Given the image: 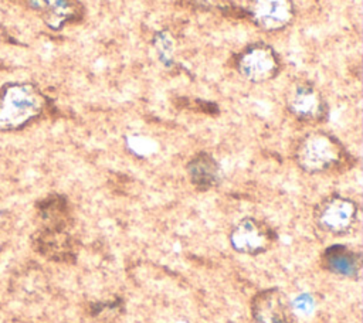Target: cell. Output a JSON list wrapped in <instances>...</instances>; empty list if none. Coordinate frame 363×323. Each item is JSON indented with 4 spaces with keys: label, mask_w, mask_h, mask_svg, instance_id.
I'll list each match as a JSON object with an SVG mask.
<instances>
[{
    "label": "cell",
    "mask_w": 363,
    "mask_h": 323,
    "mask_svg": "<svg viewBox=\"0 0 363 323\" xmlns=\"http://www.w3.org/2000/svg\"><path fill=\"white\" fill-rule=\"evenodd\" d=\"M346 159L343 144L330 133L312 132L298 144L295 160L298 166L311 174L325 173L339 167Z\"/></svg>",
    "instance_id": "obj_1"
},
{
    "label": "cell",
    "mask_w": 363,
    "mask_h": 323,
    "mask_svg": "<svg viewBox=\"0 0 363 323\" xmlns=\"http://www.w3.org/2000/svg\"><path fill=\"white\" fill-rule=\"evenodd\" d=\"M44 102L43 94L31 84L7 85L0 94V128H21L41 113Z\"/></svg>",
    "instance_id": "obj_2"
},
{
    "label": "cell",
    "mask_w": 363,
    "mask_h": 323,
    "mask_svg": "<svg viewBox=\"0 0 363 323\" xmlns=\"http://www.w3.org/2000/svg\"><path fill=\"white\" fill-rule=\"evenodd\" d=\"M279 69L281 61L278 54L265 42H254L245 47L237 57L238 74L252 84H264L274 79Z\"/></svg>",
    "instance_id": "obj_3"
},
{
    "label": "cell",
    "mask_w": 363,
    "mask_h": 323,
    "mask_svg": "<svg viewBox=\"0 0 363 323\" xmlns=\"http://www.w3.org/2000/svg\"><path fill=\"white\" fill-rule=\"evenodd\" d=\"M288 110L302 122H323L329 115V106L322 92L308 81L294 82L286 94Z\"/></svg>",
    "instance_id": "obj_4"
},
{
    "label": "cell",
    "mask_w": 363,
    "mask_h": 323,
    "mask_svg": "<svg viewBox=\"0 0 363 323\" xmlns=\"http://www.w3.org/2000/svg\"><path fill=\"white\" fill-rule=\"evenodd\" d=\"M357 204L347 197L333 194L323 198L315 208V221L326 232L345 234L357 220Z\"/></svg>",
    "instance_id": "obj_5"
},
{
    "label": "cell",
    "mask_w": 363,
    "mask_h": 323,
    "mask_svg": "<svg viewBox=\"0 0 363 323\" xmlns=\"http://www.w3.org/2000/svg\"><path fill=\"white\" fill-rule=\"evenodd\" d=\"M277 239L274 230L252 217L242 218L231 231L230 241L237 252L258 255L268 251Z\"/></svg>",
    "instance_id": "obj_6"
},
{
    "label": "cell",
    "mask_w": 363,
    "mask_h": 323,
    "mask_svg": "<svg viewBox=\"0 0 363 323\" xmlns=\"http://www.w3.org/2000/svg\"><path fill=\"white\" fill-rule=\"evenodd\" d=\"M248 11L252 21L265 31L288 27L295 16L291 0H250Z\"/></svg>",
    "instance_id": "obj_7"
},
{
    "label": "cell",
    "mask_w": 363,
    "mask_h": 323,
    "mask_svg": "<svg viewBox=\"0 0 363 323\" xmlns=\"http://www.w3.org/2000/svg\"><path fill=\"white\" fill-rule=\"evenodd\" d=\"M251 312L258 323H289L292 307L282 290L269 288L252 298Z\"/></svg>",
    "instance_id": "obj_8"
},
{
    "label": "cell",
    "mask_w": 363,
    "mask_h": 323,
    "mask_svg": "<svg viewBox=\"0 0 363 323\" xmlns=\"http://www.w3.org/2000/svg\"><path fill=\"white\" fill-rule=\"evenodd\" d=\"M323 265L330 272L347 276V278H357L362 266V259L357 252L347 248L346 245L335 244L326 248L322 256Z\"/></svg>",
    "instance_id": "obj_9"
},
{
    "label": "cell",
    "mask_w": 363,
    "mask_h": 323,
    "mask_svg": "<svg viewBox=\"0 0 363 323\" xmlns=\"http://www.w3.org/2000/svg\"><path fill=\"white\" fill-rule=\"evenodd\" d=\"M191 184L199 190H210L220 183L221 171L217 160L208 153H197L187 164Z\"/></svg>",
    "instance_id": "obj_10"
},
{
    "label": "cell",
    "mask_w": 363,
    "mask_h": 323,
    "mask_svg": "<svg viewBox=\"0 0 363 323\" xmlns=\"http://www.w3.org/2000/svg\"><path fill=\"white\" fill-rule=\"evenodd\" d=\"M33 6L41 13L44 21L54 30L61 28L65 23L79 16L75 0H31Z\"/></svg>",
    "instance_id": "obj_11"
},
{
    "label": "cell",
    "mask_w": 363,
    "mask_h": 323,
    "mask_svg": "<svg viewBox=\"0 0 363 323\" xmlns=\"http://www.w3.org/2000/svg\"><path fill=\"white\" fill-rule=\"evenodd\" d=\"M152 42L157 52L159 61L163 65L170 67L173 64L174 51H176V40H174L173 34L167 30H160V31L155 33Z\"/></svg>",
    "instance_id": "obj_12"
},
{
    "label": "cell",
    "mask_w": 363,
    "mask_h": 323,
    "mask_svg": "<svg viewBox=\"0 0 363 323\" xmlns=\"http://www.w3.org/2000/svg\"><path fill=\"white\" fill-rule=\"evenodd\" d=\"M312 306H313V299L311 298V295H306V293L298 296L294 302V307L302 313L309 312L312 309Z\"/></svg>",
    "instance_id": "obj_13"
}]
</instances>
